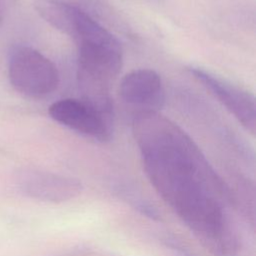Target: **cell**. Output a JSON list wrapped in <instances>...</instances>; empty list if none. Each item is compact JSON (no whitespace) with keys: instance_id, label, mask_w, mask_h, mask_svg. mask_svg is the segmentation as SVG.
Wrapping results in <instances>:
<instances>
[{"instance_id":"6da1fadb","label":"cell","mask_w":256,"mask_h":256,"mask_svg":"<svg viewBox=\"0 0 256 256\" xmlns=\"http://www.w3.org/2000/svg\"><path fill=\"white\" fill-rule=\"evenodd\" d=\"M132 133L157 193L210 252L234 256L239 240L222 204L232 194L199 146L159 112L136 113Z\"/></svg>"},{"instance_id":"8992f818","label":"cell","mask_w":256,"mask_h":256,"mask_svg":"<svg viewBox=\"0 0 256 256\" xmlns=\"http://www.w3.org/2000/svg\"><path fill=\"white\" fill-rule=\"evenodd\" d=\"M20 190L27 196L47 202H64L78 196L81 183L73 178L41 171H25L18 177Z\"/></svg>"},{"instance_id":"277c9868","label":"cell","mask_w":256,"mask_h":256,"mask_svg":"<svg viewBox=\"0 0 256 256\" xmlns=\"http://www.w3.org/2000/svg\"><path fill=\"white\" fill-rule=\"evenodd\" d=\"M188 71L236 118L246 131L252 135L255 134V97L251 92L200 67H189Z\"/></svg>"},{"instance_id":"52a82bcc","label":"cell","mask_w":256,"mask_h":256,"mask_svg":"<svg viewBox=\"0 0 256 256\" xmlns=\"http://www.w3.org/2000/svg\"><path fill=\"white\" fill-rule=\"evenodd\" d=\"M68 3L89 17L103 25L105 28L131 37L133 34L128 23L122 18L117 10L114 9L106 0H60Z\"/></svg>"},{"instance_id":"7a4b0ae2","label":"cell","mask_w":256,"mask_h":256,"mask_svg":"<svg viewBox=\"0 0 256 256\" xmlns=\"http://www.w3.org/2000/svg\"><path fill=\"white\" fill-rule=\"evenodd\" d=\"M8 77L13 88L30 98H42L59 85L56 65L29 46L14 47L8 58Z\"/></svg>"},{"instance_id":"5b68a950","label":"cell","mask_w":256,"mask_h":256,"mask_svg":"<svg viewBox=\"0 0 256 256\" xmlns=\"http://www.w3.org/2000/svg\"><path fill=\"white\" fill-rule=\"evenodd\" d=\"M119 95L138 112H159L165 103V89L160 75L153 69L140 68L127 73L120 81Z\"/></svg>"},{"instance_id":"3957f363","label":"cell","mask_w":256,"mask_h":256,"mask_svg":"<svg viewBox=\"0 0 256 256\" xmlns=\"http://www.w3.org/2000/svg\"><path fill=\"white\" fill-rule=\"evenodd\" d=\"M48 113L54 121L95 141L106 142L112 136L113 121L82 99L55 101L49 106Z\"/></svg>"},{"instance_id":"ba28073f","label":"cell","mask_w":256,"mask_h":256,"mask_svg":"<svg viewBox=\"0 0 256 256\" xmlns=\"http://www.w3.org/2000/svg\"><path fill=\"white\" fill-rule=\"evenodd\" d=\"M3 16H4V5H3V2L0 0V23L3 20Z\"/></svg>"}]
</instances>
